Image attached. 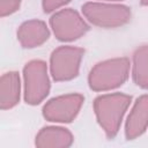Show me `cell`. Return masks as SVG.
Returning a JSON list of instances; mask_svg holds the SVG:
<instances>
[{
	"label": "cell",
	"instance_id": "obj_4",
	"mask_svg": "<svg viewBox=\"0 0 148 148\" xmlns=\"http://www.w3.org/2000/svg\"><path fill=\"white\" fill-rule=\"evenodd\" d=\"M24 102L29 105L42 103L50 92L51 83L47 65L43 60H31L23 67Z\"/></svg>",
	"mask_w": 148,
	"mask_h": 148
},
{
	"label": "cell",
	"instance_id": "obj_2",
	"mask_svg": "<svg viewBox=\"0 0 148 148\" xmlns=\"http://www.w3.org/2000/svg\"><path fill=\"white\" fill-rule=\"evenodd\" d=\"M130 59L119 57L97 62L89 72L88 84L94 91H109L123 86L128 79Z\"/></svg>",
	"mask_w": 148,
	"mask_h": 148
},
{
	"label": "cell",
	"instance_id": "obj_15",
	"mask_svg": "<svg viewBox=\"0 0 148 148\" xmlns=\"http://www.w3.org/2000/svg\"><path fill=\"white\" fill-rule=\"evenodd\" d=\"M142 6H148V0H140Z\"/></svg>",
	"mask_w": 148,
	"mask_h": 148
},
{
	"label": "cell",
	"instance_id": "obj_5",
	"mask_svg": "<svg viewBox=\"0 0 148 148\" xmlns=\"http://www.w3.org/2000/svg\"><path fill=\"white\" fill-rule=\"evenodd\" d=\"M84 50L77 46L64 45L54 49L50 56V72L56 82L71 81L79 75Z\"/></svg>",
	"mask_w": 148,
	"mask_h": 148
},
{
	"label": "cell",
	"instance_id": "obj_11",
	"mask_svg": "<svg viewBox=\"0 0 148 148\" xmlns=\"http://www.w3.org/2000/svg\"><path fill=\"white\" fill-rule=\"evenodd\" d=\"M21 81L20 75L15 71L2 74L0 80V106L2 110L14 108L20 102Z\"/></svg>",
	"mask_w": 148,
	"mask_h": 148
},
{
	"label": "cell",
	"instance_id": "obj_12",
	"mask_svg": "<svg viewBox=\"0 0 148 148\" xmlns=\"http://www.w3.org/2000/svg\"><path fill=\"white\" fill-rule=\"evenodd\" d=\"M132 77L141 89H148V45L139 46L133 53Z\"/></svg>",
	"mask_w": 148,
	"mask_h": 148
},
{
	"label": "cell",
	"instance_id": "obj_14",
	"mask_svg": "<svg viewBox=\"0 0 148 148\" xmlns=\"http://www.w3.org/2000/svg\"><path fill=\"white\" fill-rule=\"evenodd\" d=\"M71 1L72 0H42V7L44 13H52Z\"/></svg>",
	"mask_w": 148,
	"mask_h": 148
},
{
	"label": "cell",
	"instance_id": "obj_6",
	"mask_svg": "<svg viewBox=\"0 0 148 148\" xmlns=\"http://www.w3.org/2000/svg\"><path fill=\"white\" fill-rule=\"evenodd\" d=\"M50 25L56 38L60 42H72L89 31V25L82 16L72 8H64L50 17Z\"/></svg>",
	"mask_w": 148,
	"mask_h": 148
},
{
	"label": "cell",
	"instance_id": "obj_7",
	"mask_svg": "<svg viewBox=\"0 0 148 148\" xmlns=\"http://www.w3.org/2000/svg\"><path fill=\"white\" fill-rule=\"evenodd\" d=\"M84 102L81 94H67L51 98L42 110L43 117L51 123H72L79 114Z\"/></svg>",
	"mask_w": 148,
	"mask_h": 148
},
{
	"label": "cell",
	"instance_id": "obj_8",
	"mask_svg": "<svg viewBox=\"0 0 148 148\" xmlns=\"http://www.w3.org/2000/svg\"><path fill=\"white\" fill-rule=\"evenodd\" d=\"M148 127V95H141L134 102V105L126 119L125 136L127 140H134L142 135Z\"/></svg>",
	"mask_w": 148,
	"mask_h": 148
},
{
	"label": "cell",
	"instance_id": "obj_3",
	"mask_svg": "<svg viewBox=\"0 0 148 148\" xmlns=\"http://www.w3.org/2000/svg\"><path fill=\"white\" fill-rule=\"evenodd\" d=\"M83 16L94 25L113 29L130 22L132 13L131 8L125 5L86 2L81 7Z\"/></svg>",
	"mask_w": 148,
	"mask_h": 148
},
{
	"label": "cell",
	"instance_id": "obj_13",
	"mask_svg": "<svg viewBox=\"0 0 148 148\" xmlns=\"http://www.w3.org/2000/svg\"><path fill=\"white\" fill-rule=\"evenodd\" d=\"M22 0H0V16H8L20 9Z\"/></svg>",
	"mask_w": 148,
	"mask_h": 148
},
{
	"label": "cell",
	"instance_id": "obj_10",
	"mask_svg": "<svg viewBox=\"0 0 148 148\" xmlns=\"http://www.w3.org/2000/svg\"><path fill=\"white\" fill-rule=\"evenodd\" d=\"M73 142L72 132L60 126H45L35 138V145L38 148H68Z\"/></svg>",
	"mask_w": 148,
	"mask_h": 148
},
{
	"label": "cell",
	"instance_id": "obj_16",
	"mask_svg": "<svg viewBox=\"0 0 148 148\" xmlns=\"http://www.w3.org/2000/svg\"><path fill=\"white\" fill-rule=\"evenodd\" d=\"M104 1H123V0H104Z\"/></svg>",
	"mask_w": 148,
	"mask_h": 148
},
{
	"label": "cell",
	"instance_id": "obj_1",
	"mask_svg": "<svg viewBox=\"0 0 148 148\" xmlns=\"http://www.w3.org/2000/svg\"><path fill=\"white\" fill-rule=\"evenodd\" d=\"M131 102L132 96L123 92L104 94L94 99V112L106 138L113 139L117 135Z\"/></svg>",
	"mask_w": 148,
	"mask_h": 148
},
{
	"label": "cell",
	"instance_id": "obj_9",
	"mask_svg": "<svg viewBox=\"0 0 148 148\" xmlns=\"http://www.w3.org/2000/svg\"><path fill=\"white\" fill-rule=\"evenodd\" d=\"M17 40L24 49H35L50 38V30L44 21L29 20L23 22L16 32Z\"/></svg>",
	"mask_w": 148,
	"mask_h": 148
}]
</instances>
